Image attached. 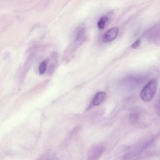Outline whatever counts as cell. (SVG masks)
Wrapping results in <instances>:
<instances>
[{"instance_id": "1", "label": "cell", "mask_w": 160, "mask_h": 160, "mask_svg": "<svg viewBox=\"0 0 160 160\" xmlns=\"http://www.w3.org/2000/svg\"><path fill=\"white\" fill-rule=\"evenodd\" d=\"M157 88V83L154 80L149 81L142 89L140 98L143 101L148 102L154 97Z\"/></svg>"}, {"instance_id": "2", "label": "cell", "mask_w": 160, "mask_h": 160, "mask_svg": "<svg viewBox=\"0 0 160 160\" xmlns=\"http://www.w3.org/2000/svg\"><path fill=\"white\" fill-rule=\"evenodd\" d=\"M119 29L116 27H113L106 31L102 37V41L104 42L112 41L116 38L118 33Z\"/></svg>"}, {"instance_id": "3", "label": "cell", "mask_w": 160, "mask_h": 160, "mask_svg": "<svg viewBox=\"0 0 160 160\" xmlns=\"http://www.w3.org/2000/svg\"><path fill=\"white\" fill-rule=\"evenodd\" d=\"M106 98V93L103 92L97 93L94 97L92 101V104L94 106H98L102 103Z\"/></svg>"}, {"instance_id": "4", "label": "cell", "mask_w": 160, "mask_h": 160, "mask_svg": "<svg viewBox=\"0 0 160 160\" xmlns=\"http://www.w3.org/2000/svg\"><path fill=\"white\" fill-rule=\"evenodd\" d=\"M108 20V18L107 16H103L101 17L98 22L97 25L98 28L100 29L104 28Z\"/></svg>"}, {"instance_id": "5", "label": "cell", "mask_w": 160, "mask_h": 160, "mask_svg": "<svg viewBox=\"0 0 160 160\" xmlns=\"http://www.w3.org/2000/svg\"><path fill=\"white\" fill-rule=\"evenodd\" d=\"M48 62L47 59L42 62L40 64L39 68V72L40 74H43L45 72Z\"/></svg>"}, {"instance_id": "6", "label": "cell", "mask_w": 160, "mask_h": 160, "mask_svg": "<svg viewBox=\"0 0 160 160\" xmlns=\"http://www.w3.org/2000/svg\"><path fill=\"white\" fill-rule=\"evenodd\" d=\"M141 41L140 40H138L136 41L131 46V48L133 49L137 48L140 45Z\"/></svg>"}]
</instances>
